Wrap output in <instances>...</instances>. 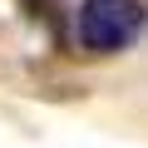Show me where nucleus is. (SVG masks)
<instances>
[{"mask_svg": "<svg viewBox=\"0 0 148 148\" xmlns=\"http://www.w3.org/2000/svg\"><path fill=\"white\" fill-rule=\"evenodd\" d=\"M143 0H84L74 15V35L89 54H114L143 35Z\"/></svg>", "mask_w": 148, "mask_h": 148, "instance_id": "obj_1", "label": "nucleus"}]
</instances>
